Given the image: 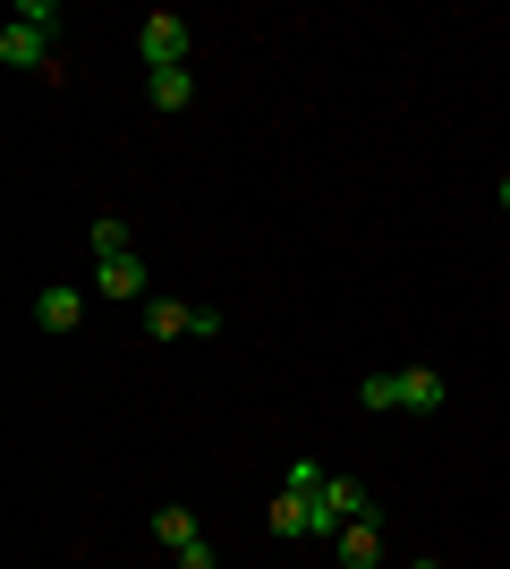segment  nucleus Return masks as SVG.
Returning a JSON list of instances; mask_svg holds the SVG:
<instances>
[{"label":"nucleus","mask_w":510,"mask_h":569,"mask_svg":"<svg viewBox=\"0 0 510 569\" xmlns=\"http://www.w3.org/2000/svg\"><path fill=\"white\" fill-rule=\"evenodd\" d=\"M272 536H332V519H323V468L316 459H298L290 485H281V501L264 510Z\"/></svg>","instance_id":"1"},{"label":"nucleus","mask_w":510,"mask_h":569,"mask_svg":"<svg viewBox=\"0 0 510 569\" xmlns=\"http://www.w3.org/2000/svg\"><path fill=\"white\" fill-rule=\"evenodd\" d=\"M137 51H146V77H153V69H188V18L153 9V18L137 26Z\"/></svg>","instance_id":"2"},{"label":"nucleus","mask_w":510,"mask_h":569,"mask_svg":"<svg viewBox=\"0 0 510 569\" xmlns=\"http://www.w3.org/2000/svg\"><path fill=\"white\" fill-rule=\"evenodd\" d=\"M0 69H51V34L43 26H0Z\"/></svg>","instance_id":"3"},{"label":"nucleus","mask_w":510,"mask_h":569,"mask_svg":"<svg viewBox=\"0 0 510 569\" xmlns=\"http://www.w3.org/2000/svg\"><path fill=\"white\" fill-rule=\"evenodd\" d=\"M34 323H43V332H77V323H86V289H77V281H51L43 298H34Z\"/></svg>","instance_id":"4"},{"label":"nucleus","mask_w":510,"mask_h":569,"mask_svg":"<svg viewBox=\"0 0 510 569\" xmlns=\"http://www.w3.org/2000/svg\"><path fill=\"white\" fill-rule=\"evenodd\" d=\"M323 519H332V536L349 519H374V501H366V485H349V476H323Z\"/></svg>","instance_id":"5"},{"label":"nucleus","mask_w":510,"mask_h":569,"mask_svg":"<svg viewBox=\"0 0 510 569\" xmlns=\"http://www.w3.org/2000/svg\"><path fill=\"white\" fill-rule=\"evenodd\" d=\"M442 400H451V382H442L434 366H400V408H417V417H434Z\"/></svg>","instance_id":"6"},{"label":"nucleus","mask_w":510,"mask_h":569,"mask_svg":"<svg viewBox=\"0 0 510 569\" xmlns=\"http://www.w3.org/2000/svg\"><path fill=\"white\" fill-rule=\"evenodd\" d=\"M94 289H102V298H146L153 272H146V256H111V263L94 272Z\"/></svg>","instance_id":"7"},{"label":"nucleus","mask_w":510,"mask_h":569,"mask_svg":"<svg viewBox=\"0 0 510 569\" xmlns=\"http://www.w3.org/2000/svg\"><path fill=\"white\" fill-rule=\"evenodd\" d=\"M332 545H340V569H374V561H383V536H374V519H349Z\"/></svg>","instance_id":"8"},{"label":"nucleus","mask_w":510,"mask_h":569,"mask_svg":"<svg viewBox=\"0 0 510 569\" xmlns=\"http://www.w3.org/2000/svg\"><path fill=\"white\" fill-rule=\"evenodd\" d=\"M146 332L153 340H196V307H179V298H146Z\"/></svg>","instance_id":"9"},{"label":"nucleus","mask_w":510,"mask_h":569,"mask_svg":"<svg viewBox=\"0 0 510 569\" xmlns=\"http://www.w3.org/2000/svg\"><path fill=\"white\" fill-rule=\"evenodd\" d=\"M146 94H153V111H188V102H196V77L188 69H153Z\"/></svg>","instance_id":"10"},{"label":"nucleus","mask_w":510,"mask_h":569,"mask_svg":"<svg viewBox=\"0 0 510 569\" xmlns=\"http://www.w3.org/2000/svg\"><path fill=\"white\" fill-rule=\"evenodd\" d=\"M358 408H374V417H383V408H400V375H366V382H358Z\"/></svg>","instance_id":"11"},{"label":"nucleus","mask_w":510,"mask_h":569,"mask_svg":"<svg viewBox=\"0 0 510 569\" xmlns=\"http://www.w3.org/2000/svg\"><path fill=\"white\" fill-rule=\"evenodd\" d=\"M86 238H94V256H102V263H111V256H137V247H128V221H94Z\"/></svg>","instance_id":"12"},{"label":"nucleus","mask_w":510,"mask_h":569,"mask_svg":"<svg viewBox=\"0 0 510 569\" xmlns=\"http://www.w3.org/2000/svg\"><path fill=\"white\" fill-rule=\"evenodd\" d=\"M153 536H162L170 552H188V545H196V519H188V510H162V519H153Z\"/></svg>","instance_id":"13"},{"label":"nucleus","mask_w":510,"mask_h":569,"mask_svg":"<svg viewBox=\"0 0 510 569\" xmlns=\"http://www.w3.org/2000/svg\"><path fill=\"white\" fill-rule=\"evenodd\" d=\"M179 569H213V545H204V536H196V545L179 552Z\"/></svg>","instance_id":"14"},{"label":"nucleus","mask_w":510,"mask_h":569,"mask_svg":"<svg viewBox=\"0 0 510 569\" xmlns=\"http://www.w3.org/2000/svg\"><path fill=\"white\" fill-rule=\"evenodd\" d=\"M502 213H510V179H502Z\"/></svg>","instance_id":"15"}]
</instances>
